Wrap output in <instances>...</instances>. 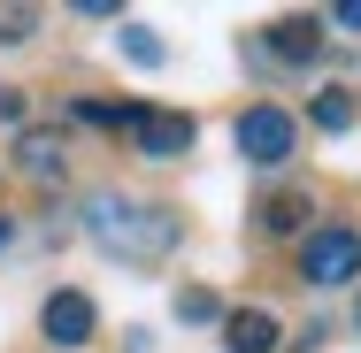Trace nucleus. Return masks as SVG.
I'll return each mask as SVG.
<instances>
[{"instance_id":"nucleus-1","label":"nucleus","mask_w":361,"mask_h":353,"mask_svg":"<svg viewBox=\"0 0 361 353\" xmlns=\"http://www.w3.org/2000/svg\"><path fill=\"white\" fill-rule=\"evenodd\" d=\"M85 230H92V246H100V254H116V261H169V254H177V238H185L177 208L123 200V192H100V200L85 208Z\"/></svg>"},{"instance_id":"nucleus-2","label":"nucleus","mask_w":361,"mask_h":353,"mask_svg":"<svg viewBox=\"0 0 361 353\" xmlns=\"http://www.w3.org/2000/svg\"><path fill=\"white\" fill-rule=\"evenodd\" d=\"M300 277L307 284H354L361 277V230H346V223H323V230H307L300 238Z\"/></svg>"},{"instance_id":"nucleus-3","label":"nucleus","mask_w":361,"mask_h":353,"mask_svg":"<svg viewBox=\"0 0 361 353\" xmlns=\"http://www.w3.org/2000/svg\"><path fill=\"white\" fill-rule=\"evenodd\" d=\"M238 161H254V169H285L292 146H300V123H292L285 108H269V100H254L246 116H238Z\"/></svg>"},{"instance_id":"nucleus-4","label":"nucleus","mask_w":361,"mask_h":353,"mask_svg":"<svg viewBox=\"0 0 361 353\" xmlns=\"http://www.w3.org/2000/svg\"><path fill=\"white\" fill-rule=\"evenodd\" d=\"M131 139H139L146 161H185L192 139H200V123L177 116V108H139V116H131Z\"/></svg>"},{"instance_id":"nucleus-5","label":"nucleus","mask_w":361,"mask_h":353,"mask_svg":"<svg viewBox=\"0 0 361 353\" xmlns=\"http://www.w3.org/2000/svg\"><path fill=\"white\" fill-rule=\"evenodd\" d=\"M39 330H47V346H85V338L100 330V315H92V299H85V292H47Z\"/></svg>"},{"instance_id":"nucleus-6","label":"nucleus","mask_w":361,"mask_h":353,"mask_svg":"<svg viewBox=\"0 0 361 353\" xmlns=\"http://www.w3.org/2000/svg\"><path fill=\"white\" fill-rule=\"evenodd\" d=\"M262 54H269V62H315V54H323V23H315V16H277V23L262 31Z\"/></svg>"},{"instance_id":"nucleus-7","label":"nucleus","mask_w":361,"mask_h":353,"mask_svg":"<svg viewBox=\"0 0 361 353\" xmlns=\"http://www.w3.org/2000/svg\"><path fill=\"white\" fill-rule=\"evenodd\" d=\"M277 315L269 307H238V315H223V353H277Z\"/></svg>"},{"instance_id":"nucleus-8","label":"nucleus","mask_w":361,"mask_h":353,"mask_svg":"<svg viewBox=\"0 0 361 353\" xmlns=\"http://www.w3.org/2000/svg\"><path fill=\"white\" fill-rule=\"evenodd\" d=\"M16 161H23V177L54 185V177H62V131H23V146H16Z\"/></svg>"},{"instance_id":"nucleus-9","label":"nucleus","mask_w":361,"mask_h":353,"mask_svg":"<svg viewBox=\"0 0 361 353\" xmlns=\"http://www.w3.org/2000/svg\"><path fill=\"white\" fill-rule=\"evenodd\" d=\"M307 215H315V208H307V192H269V200L254 208V223H262L269 238H285V230H300Z\"/></svg>"},{"instance_id":"nucleus-10","label":"nucleus","mask_w":361,"mask_h":353,"mask_svg":"<svg viewBox=\"0 0 361 353\" xmlns=\"http://www.w3.org/2000/svg\"><path fill=\"white\" fill-rule=\"evenodd\" d=\"M354 92H346V85H331V92H315V108H307V123H315V131H331V139H338V131H354Z\"/></svg>"},{"instance_id":"nucleus-11","label":"nucleus","mask_w":361,"mask_h":353,"mask_svg":"<svg viewBox=\"0 0 361 353\" xmlns=\"http://www.w3.org/2000/svg\"><path fill=\"white\" fill-rule=\"evenodd\" d=\"M139 108H146V100H77L70 116H77V123H100V131H131Z\"/></svg>"},{"instance_id":"nucleus-12","label":"nucleus","mask_w":361,"mask_h":353,"mask_svg":"<svg viewBox=\"0 0 361 353\" xmlns=\"http://www.w3.org/2000/svg\"><path fill=\"white\" fill-rule=\"evenodd\" d=\"M177 323H223L216 292H208V284H185V292H177Z\"/></svg>"},{"instance_id":"nucleus-13","label":"nucleus","mask_w":361,"mask_h":353,"mask_svg":"<svg viewBox=\"0 0 361 353\" xmlns=\"http://www.w3.org/2000/svg\"><path fill=\"white\" fill-rule=\"evenodd\" d=\"M123 54H131L139 70H161V39H154L146 23H123Z\"/></svg>"},{"instance_id":"nucleus-14","label":"nucleus","mask_w":361,"mask_h":353,"mask_svg":"<svg viewBox=\"0 0 361 353\" xmlns=\"http://www.w3.org/2000/svg\"><path fill=\"white\" fill-rule=\"evenodd\" d=\"M39 31V8H0V47H23Z\"/></svg>"},{"instance_id":"nucleus-15","label":"nucleus","mask_w":361,"mask_h":353,"mask_svg":"<svg viewBox=\"0 0 361 353\" xmlns=\"http://www.w3.org/2000/svg\"><path fill=\"white\" fill-rule=\"evenodd\" d=\"M0 123H23V92L16 85H0Z\"/></svg>"},{"instance_id":"nucleus-16","label":"nucleus","mask_w":361,"mask_h":353,"mask_svg":"<svg viewBox=\"0 0 361 353\" xmlns=\"http://www.w3.org/2000/svg\"><path fill=\"white\" fill-rule=\"evenodd\" d=\"M331 23H346V31H361V0H338V8H331Z\"/></svg>"},{"instance_id":"nucleus-17","label":"nucleus","mask_w":361,"mask_h":353,"mask_svg":"<svg viewBox=\"0 0 361 353\" xmlns=\"http://www.w3.org/2000/svg\"><path fill=\"white\" fill-rule=\"evenodd\" d=\"M0 246H8V215H0Z\"/></svg>"},{"instance_id":"nucleus-18","label":"nucleus","mask_w":361,"mask_h":353,"mask_svg":"<svg viewBox=\"0 0 361 353\" xmlns=\"http://www.w3.org/2000/svg\"><path fill=\"white\" fill-rule=\"evenodd\" d=\"M354 323H361V299H354Z\"/></svg>"}]
</instances>
